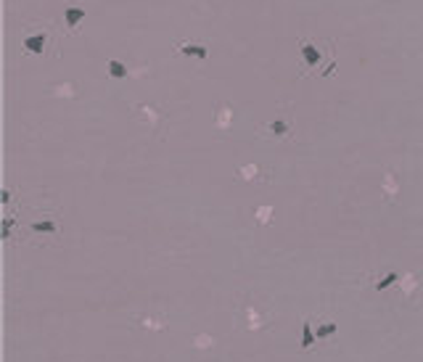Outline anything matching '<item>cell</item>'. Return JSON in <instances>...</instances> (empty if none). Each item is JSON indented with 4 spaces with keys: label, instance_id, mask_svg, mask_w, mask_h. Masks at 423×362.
Wrapping results in <instances>:
<instances>
[{
    "label": "cell",
    "instance_id": "4",
    "mask_svg": "<svg viewBox=\"0 0 423 362\" xmlns=\"http://www.w3.org/2000/svg\"><path fill=\"white\" fill-rule=\"evenodd\" d=\"M45 34L40 32V34H30V37H24V48L30 50V53H42L45 50Z\"/></svg>",
    "mask_w": 423,
    "mask_h": 362
},
{
    "label": "cell",
    "instance_id": "7",
    "mask_svg": "<svg viewBox=\"0 0 423 362\" xmlns=\"http://www.w3.org/2000/svg\"><path fill=\"white\" fill-rule=\"evenodd\" d=\"M270 130V135H275V138H280V135H288V130H291V124L288 122H270V124H264Z\"/></svg>",
    "mask_w": 423,
    "mask_h": 362
},
{
    "label": "cell",
    "instance_id": "2",
    "mask_svg": "<svg viewBox=\"0 0 423 362\" xmlns=\"http://www.w3.org/2000/svg\"><path fill=\"white\" fill-rule=\"evenodd\" d=\"M82 18H85V8H80V6H69L66 11H64V24L72 26V30H74Z\"/></svg>",
    "mask_w": 423,
    "mask_h": 362
},
{
    "label": "cell",
    "instance_id": "6",
    "mask_svg": "<svg viewBox=\"0 0 423 362\" xmlns=\"http://www.w3.org/2000/svg\"><path fill=\"white\" fill-rule=\"evenodd\" d=\"M315 341H318V338H315V333H312L310 322H304V326H302V349H310Z\"/></svg>",
    "mask_w": 423,
    "mask_h": 362
},
{
    "label": "cell",
    "instance_id": "3",
    "mask_svg": "<svg viewBox=\"0 0 423 362\" xmlns=\"http://www.w3.org/2000/svg\"><path fill=\"white\" fill-rule=\"evenodd\" d=\"M302 58H304L307 66H318V64H320V50H318V45L302 42Z\"/></svg>",
    "mask_w": 423,
    "mask_h": 362
},
{
    "label": "cell",
    "instance_id": "1",
    "mask_svg": "<svg viewBox=\"0 0 423 362\" xmlns=\"http://www.w3.org/2000/svg\"><path fill=\"white\" fill-rule=\"evenodd\" d=\"M178 50L182 56H193V58H198V61H206V56H209V48L206 45H198V42H180Z\"/></svg>",
    "mask_w": 423,
    "mask_h": 362
},
{
    "label": "cell",
    "instance_id": "11",
    "mask_svg": "<svg viewBox=\"0 0 423 362\" xmlns=\"http://www.w3.org/2000/svg\"><path fill=\"white\" fill-rule=\"evenodd\" d=\"M11 225H14V222H11V217H6V222H3V236H6V238L11 236Z\"/></svg>",
    "mask_w": 423,
    "mask_h": 362
},
{
    "label": "cell",
    "instance_id": "5",
    "mask_svg": "<svg viewBox=\"0 0 423 362\" xmlns=\"http://www.w3.org/2000/svg\"><path fill=\"white\" fill-rule=\"evenodd\" d=\"M108 74H112V77L114 80H124L127 77V66H124V64L122 61H108Z\"/></svg>",
    "mask_w": 423,
    "mask_h": 362
},
{
    "label": "cell",
    "instance_id": "8",
    "mask_svg": "<svg viewBox=\"0 0 423 362\" xmlns=\"http://www.w3.org/2000/svg\"><path fill=\"white\" fill-rule=\"evenodd\" d=\"M56 222H48V220H42V222H32V233H56Z\"/></svg>",
    "mask_w": 423,
    "mask_h": 362
},
{
    "label": "cell",
    "instance_id": "9",
    "mask_svg": "<svg viewBox=\"0 0 423 362\" xmlns=\"http://www.w3.org/2000/svg\"><path fill=\"white\" fill-rule=\"evenodd\" d=\"M397 280H400V275H397V272H389V275H384L381 280L376 283V288H378V291H384V288H389V286H394Z\"/></svg>",
    "mask_w": 423,
    "mask_h": 362
},
{
    "label": "cell",
    "instance_id": "10",
    "mask_svg": "<svg viewBox=\"0 0 423 362\" xmlns=\"http://www.w3.org/2000/svg\"><path fill=\"white\" fill-rule=\"evenodd\" d=\"M336 322H326V326H318V338H328V336H334L336 333Z\"/></svg>",
    "mask_w": 423,
    "mask_h": 362
}]
</instances>
